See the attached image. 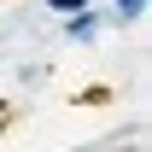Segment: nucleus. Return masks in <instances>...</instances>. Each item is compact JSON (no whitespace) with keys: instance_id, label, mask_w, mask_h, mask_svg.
<instances>
[{"instance_id":"obj_1","label":"nucleus","mask_w":152,"mask_h":152,"mask_svg":"<svg viewBox=\"0 0 152 152\" xmlns=\"http://www.w3.org/2000/svg\"><path fill=\"white\" fill-rule=\"evenodd\" d=\"M58 23H64V35H70V41H82V47H88V41L99 35V23H105V18L88 6V12H76V18H58Z\"/></svg>"},{"instance_id":"obj_2","label":"nucleus","mask_w":152,"mask_h":152,"mask_svg":"<svg viewBox=\"0 0 152 152\" xmlns=\"http://www.w3.org/2000/svg\"><path fill=\"white\" fill-rule=\"evenodd\" d=\"M105 18H111V23H140V18H146V0H111Z\"/></svg>"},{"instance_id":"obj_3","label":"nucleus","mask_w":152,"mask_h":152,"mask_svg":"<svg viewBox=\"0 0 152 152\" xmlns=\"http://www.w3.org/2000/svg\"><path fill=\"white\" fill-rule=\"evenodd\" d=\"M53 6V18H76V12H88V0H47Z\"/></svg>"},{"instance_id":"obj_4","label":"nucleus","mask_w":152,"mask_h":152,"mask_svg":"<svg viewBox=\"0 0 152 152\" xmlns=\"http://www.w3.org/2000/svg\"><path fill=\"white\" fill-rule=\"evenodd\" d=\"M0 129H6V123H0Z\"/></svg>"}]
</instances>
